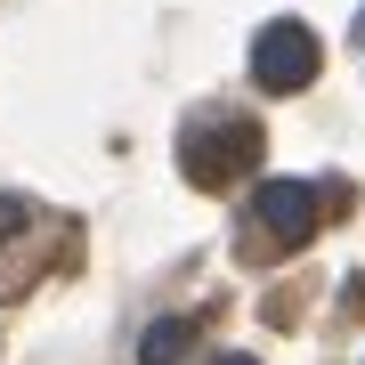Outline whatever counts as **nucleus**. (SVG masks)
<instances>
[{
  "label": "nucleus",
  "instance_id": "obj_1",
  "mask_svg": "<svg viewBox=\"0 0 365 365\" xmlns=\"http://www.w3.org/2000/svg\"><path fill=\"white\" fill-rule=\"evenodd\" d=\"M260 155H268V138H260L252 114H203V122L179 130V170H187V187H203V195H227L235 179H252Z\"/></svg>",
  "mask_w": 365,
  "mask_h": 365
},
{
  "label": "nucleus",
  "instance_id": "obj_2",
  "mask_svg": "<svg viewBox=\"0 0 365 365\" xmlns=\"http://www.w3.org/2000/svg\"><path fill=\"white\" fill-rule=\"evenodd\" d=\"M317 66H325V41L300 25V16H276V25H260V41H252V81H260L268 98L309 90Z\"/></svg>",
  "mask_w": 365,
  "mask_h": 365
},
{
  "label": "nucleus",
  "instance_id": "obj_3",
  "mask_svg": "<svg viewBox=\"0 0 365 365\" xmlns=\"http://www.w3.org/2000/svg\"><path fill=\"white\" fill-rule=\"evenodd\" d=\"M252 227H260L268 252H300L317 227H325V187H309V179H260Z\"/></svg>",
  "mask_w": 365,
  "mask_h": 365
},
{
  "label": "nucleus",
  "instance_id": "obj_4",
  "mask_svg": "<svg viewBox=\"0 0 365 365\" xmlns=\"http://www.w3.org/2000/svg\"><path fill=\"white\" fill-rule=\"evenodd\" d=\"M187 341H195V325H187V317H155V325H146V341H138V365H179Z\"/></svg>",
  "mask_w": 365,
  "mask_h": 365
},
{
  "label": "nucleus",
  "instance_id": "obj_5",
  "mask_svg": "<svg viewBox=\"0 0 365 365\" xmlns=\"http://www.w3.org/2000/svg\"><path fill=\"white\" fill-rule=\"evenodd\" d=\"M25 220H33V211H25V203H16V195H0V244H9V235H16V227H25Z\"/></svg>",
  "mask_w": 365,
  "mask_h": 365
},
{
  "label": "nucleus",
  "instance_id": "obj_6",
  "mask_svg": "<svg viewBox=\"0 0 365 365\" xmlns=\"http://www.w3.org/2000/svg\"><path fill=\"white\" fill-rule=\"evenodd\" d=\"M211 365H260V357H211Z\"/></svg>",
  "mask_w": 365,
  "mask_h": 365
},
{
  "label": "nucleus",
  "instance_id": "obj_7",
  "mask_svg": "<svg viewBox=\"0 0 365 365\" xmlns=\"http://www.w3.org/2000/svg\"><path fill=\"white\" fill-rule=\"evenodd\" d=\"M357 41H365V16H357Z\"/></svg>",
  "mask_w": 365,
  "mask_h": 365
}]
</instances>
